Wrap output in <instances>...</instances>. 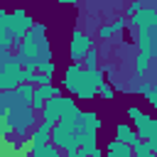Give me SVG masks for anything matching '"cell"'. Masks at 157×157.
Instances as JSON below:
<instances>
[{"instance_id": "6da1fadb", "label": "cell", "mask_w": 157, "mask_h": 157, "mask_svg": "<svg viewBox=\"0 0 157 157\" xmlns=\"http://www.w3.org/2000/svg\"><path fill=\"white\" fill-rule=\"evenodd\" d=\"M15 59L25 71H37L42 64L54 61L52 59V44L47 37H37V34H27L22 39V44L15 47Z\"/></svg>"}, {"instance_id": "7a4b0ae2", "label": "cell", "mask_w": 157, "mask_h": 157, "mask_svg": "<svg viewBox=\"0 0 157 157\" xmlns=\"http://www.w3.org/2000/svg\"><path fill=\"white\" fill-rule=\"evenodd\" d=\"M61 88L66 91V96L78 98V101H93V98L98 96L96 86H93L91 78H88V71H86L81 64H69V66L64 69Z\"/></svg>"}, {"instance_id": "3957f363", "label": "cell", "mask_w": 157, "mask_h": 157, "mask_svg": "<svg viewBox=\"0 0 157 157\" xmlns=\"http://www.w3.org/2000/svg\"><path fill=\"white\" fill-rule=\"evenodd\" d=\"M78 118H81V110L76 115H69L64 120H59L54 128H52V137H49V145H54L56 150H61L64 155L76 150L78 147Z\"/></svg>"}, {"instance_id": "277c9868", "label": "cell", "mask_w": 157, "mask_h": 157, "mask_svg": "<svg viewBox=\"0 0 157 157\" xmlns=\"http://www.w3.org/2000/svg\"><path fill=\"white\" fill-rule=\"evenodd\" d=\"M22 74L25 69L17 64L12 52H2L0 54V93L5 91H15L22 83Z\"/></svg>"}, {"instance_id": "5b68a950", "label": "cell", "mask_w": 157, "mask_h": 157, "mask_svg": "<svg viewBox=\"0 0 157 157\" xmlns=\"http://www.w3.org/2000/svg\"><path fill=\"white\" fill-rule=\"evenodd\" d=\"M7 120L12 125V132L20 137V140H27L32 128H37V113L32 110V105H17L7 113Z\"/></svg>"}, {"instance_id": "8992f818", "label": "cell", "mask_w": 157, "mask_h": 157, "mask_svg": "<svg viewBox=\"0 0 157 157\" xmlns=\"http://www.w3.org/2000/svg\"><path fill=\"white\" fill-rule=\"evenodd\" d=\"M34 17L32 15H27V10H22V7H17V10H12L10 12V34H12V44L17 47V44H22V39L29 34V29L34 27Z\"/></svg>"}, {"instance_id": "52a82bcc", "label": "cell", "mask_w": 157, "mask_h": 157, "mask_svg": "<svg viewBox=\"0 0 157 157\" xmlns=\"http://www.w3.org/2000/svg\"><path fill=\"white\" fill-rule=\"evenodd\" d=\"M91 49H93V39H91L83 29L74 27V29H71V42H69V59H71V64H81L83 56H86Z\"/></svg>"}, {"instance_id": "ba28073f", "label": "cell", "mask_w": 157, "mask_h": 157, "mask_svg": "<svg viewBox=\"0 0 157 157\" xmlns=\"http://www.w3.org/2000/svg\"><path fill=\"white\" fill-rule=\"evenodd\" d=\"M137 54H145L147 59H157V25L150 29H137Z\"/></svg>"}, {"instance_id": "9c48e42d", "label": "cell", "mask_w": 157, "mask_h": 157, "mask_svg": "<svg viewBox=\"0 0 157 157\" xmlns=\"http://www.w3.org/2000/svg\"><path fill=\"white\" fill-rule=\"evenodd\" d=\"M128 25H132L135 29H150L157 25V7H142L135 17L128 20Z\"/></svg>"}, {"instance_id": "30bf717a", "label": "cell", "mask_w": 157, "mask_h": 157, "mask_svg": "<svg viewBox=\"0 0 157 157\" xmlns=\"http://www.w3.org/2000/svg\"><path fill=\"white\" fill-rule=\"evenodd\" d=\"M49 137H52V128H47L44 123H39L37 128H32V132H29L32 150H34V147H44V145H49Z\"/></svg>"}, {"instance_id": "8fae6325", "label": "cell", "mask_w": 157, "mask_h": 157, "mask_svg": "<svg viewBox=\"0 0 157 157\" xmlns=\"http://www.w3.org/2000/svg\"><path fill=\"white\" fill-rule=\"evenodd\" d=\"M125 115L130 118V125L135 128V130H140V128H145L147 125V120L152 118V115H147L142 108H137V105H128L125 108Z\"/></svg>"}, {"instance_id": "7c38bea8", "label": "cell", "mask_w": 157, "mask_h": 157, "mask_svg": "<svg viewBox=\"0 0 157 157\" xmlns=\"http://www.w3.org/2000/svg\"><path fill=\"white\" fill-rule=\"evenodd\" d=\"M115 140H120L125 145H132L137 140V132H135V128L130 123H118L115 125Z\"/></svg>"}, {"instance_id": "4fadbf2b", "label": "cell", "mask_w": 157, "mask_h": 157, "mask_svg": "<svg viewBox=\"0 0 157 157\" xmlns=\"http://www.w3.org/2000/svg\"><path fill=\"white\" fill-rule=\"evenodd\" d=\"M135 132H137V140H142V142H157V120L150 118L147 125L140 128V130H135Z\"/></svg>"}, {"instance_id": "5bb4252c", "label": "cell", "mask_w": 157, "mask_h": 157, "mask_svg": "<svg viewBox=\"0 0 157 157\" xmlns=\"http://www.w3.org/2000/svg\"><path fill=\"white\" fill-rule=\"evenodd\" d=\"M81 120H83L91 130H96V132H101V128H103V120H101V115H98L96 110H81Z\"/></svg>"}, {"instance_id": "9a60e30c", "label": "cell", "mask_w": 157, "mask_h": 157, "mask_svg": "<svg viewBox=\"0 0 157 157\" xmlns=\"http://www.w3.org/2000/svg\"><path fill=\"white\" fill-rule=\"evenodd\" d=\"M15 93L20 96V101H22L25 105H32V98H34V86H29V83H20V86L15 88Z\"/></svg>"}, {"instance_id": "2e32d148", "label": "cell", "mask_w": 157, "mask_h": 157, "mask_svg": "<svg viewBox=\"0 0 157 157\" xmlns=\"http://www.w3.org/2000/svg\"><path fill=\"white\" fill-rule=\"evenodd\" d=\"M150 66H152V59H147L145 54H137V56H135V74H137L140 78L150 71Z\"/></svg>"}, {"instance_id": "e0dca14e", "label": "cell", "mask_w": 157, "mask_h": 157, "mask_svg": "<svg viewBox=\"0 0 157 157\" xmlns=\"http://www.w3.org/2000/svg\"><path fill=\"white\" fill-rule=\"evenodd\" d=\"M81 66L86 69V71H91V69H98V49L93 47L86 56H83V61H81Z\"/></svg>"}, {"instance_id": "ac0fdd59", "label": "cell", "mask_w": 157, "mask_h": 157, "mask_svg": "<svg viewBox=\"0 0 157 157\" xmlns=\"http://www.w3.org/2000/svg\"><path fill=\"white\" fill-rule=\"evenodd\" d=\"M142 7H145V5H142L140 0H132V2H128V5H125V20L135 17V15H137V12L142 10Z\"/></svg>"}, {"instance_id": "d6986e66", "label": "cell", "mask_w": 157, "mask_h": 157, "mask_svg": "<svg viewBox=\"0 0 157 157\" xmlns=\"http://www.w3.org/2000/svg\"><path fill=\"white\" fill-rule=\"evenodd\" d=\"M12 135V125L7 120V113H0V137H10Z\"/></svg>"}, {"instance_id": "ffe728a7", "label": "cell", "mask_w": 157, "mask_h": 157, "mask_svg": "<svg viewBox=\"0 0 157 157\" xmlns=\"http://www.w3.org/2000/svg\"><path fill=\"white\" fill-rule=\"evenodd\" d=\"M98 96H101L103 101H113V98H115V91H113L110 83H103V86L98 88Z\"/></svg>"}, {"instance_id": "44dd1931", "label": "cell", "mask_w": 157, "mask_h": 157, "mask_svg": "<svg viewBox=\"0 0 157 157\" xmlns=\"http://www.w3.org/2000/svg\"><path fill=\"white\" fill-rule=\"evenodd\" d=\"M98 39H103V42L113 39V27H110V25H101V27H98Z\"/></svg>"}, {"instance_id": "7402d4cb", "label": "cell", "mask_w": 157, "mask_h": 157, "mask_svg": "<svg viewBox=\"0 0 157 157\" xmlns=\"http://www.w3.org/2000/svg\"><path fill=\"white\" fill-rule=\"evenodd\" d=\"M110 27H113V34H120V32L128 27V20H125V17H118V20L110 22Z\"/></svg>"}, {"instance_id": "603a6c76", "label": "cell", "mask_w": 157, "mask_h": 157, "mask_svg": "<svg viewBox=\"0 0 157 157\" xmlns=\"http://www.w3.org/2000/svg\"><path fill=\"white\" fill-rule=\"evenodd\" d=\"M56 71V64L54 61H47V64H42L39 69H37V74H42V76H52Z\"/></svg>"}, {"instance_id": "cb8c5ba5", "label": "cell", "mask_w": 157, "mask_h": 157, "mask_svg": "<svg viewBox=\"0 0 157 157\" xmlns=\"http://www.w3.org/2000/svg\"><path fill=\"white\" fill-rule=\"evenodd\" d=\"M130 147H132V155H145V152H150V150H147V142H142V140H135Z\"/></svg>"}, {"instance_id": "d4e9b609", "label": "cell", "mask_w": 157, "mask_h": 157, "mask_svg": "<svg viewBox=\"0 0 157 157\" xmlns=\"http://www.w3.org/2000/svg\"><path fill=\"white\" fill-rule=\"evenodd\" d=\"M137 86H140V76L132 74V76H130V83L125 86V91H128V93H137Z\"/></svg>"}, {"instance_id": "484cf974", "label": "cell", "mask_w": 157, "mask_h": 157, "mask_svg": "<svg viewBox=\"0 0 157 157\" xmlns=\"http://www.w3.org/2000/svg\"><path fill=\"white\" fill-rule=\"evenodd\" d=\"M29 32L37 34V37H47V25H44V22H34V27H32Z\"/></svg>"}, {"instance_id": "4316f807", "label": "cell", "mask_w": 157, "mask_h": 157, "mask_svg": "<svg viewBox=\"0 0 157 157\" xmlns=\"http://www.w3.org/2000/svg\"><path fill=\"white\" fill-rule=\"evenodd\" d=\"M150 91H152V83H150V81H140V86H137V96H142V98H145Z\"/></svg>"}, {"instance_id": "83f0119b", "label": "cell", "mask_w": 157, "mask_h": 157, "mask_svg": "<svg viewBox=\"0 0 157 157\" xmlns=\"http://www.w3.org/2000/svg\"><path fill=\"white\" fill-rule=\"evenodd\" d=\"M0 157H22V155H20V150H17V142H12V145H10Z\"/></svg>"}, {"instance_id": "f1b7e54d", "label": "cell", "mask_w": 157, "mask_h": 157, "mask_svg": "<svg viewBox=\"0 0 157 157\" xmlns=\"http://www.w3.org/2000/svg\"><path fill=\"white\" fill-rule=\"evenodd\" d=\"M145 101H147V105H150L152 110H157V91H150V93L145 96Z\"/></svg>"}, {"instance_id": "f546056e", "label": "cell", "mask_w": 157, "mask_h": 157, "mask_svg": "<svg viewBox=\"0 0 157 157\" xmlns=\"http://www.w3.org/2000/svg\"><path fill=\"white\" fill-rule=\"evenodd\" d=\"M64 157H88V150H83V147H76V150H71V152H66Z\"/></svg>"}, {"instance_id": "4dcf8cb0", "label": "cell", "mask_w": 157, "mask_h": 157, "mask_svg": "<svg viewBox=\"0 0 157 157\" xmlns=\"http://www.w3.org/2000/svg\"><path fill=\"white\" fill-rule=\"evenodd\" d=\"M88 157H105V152H103V147H93V150H88Z\"/></svg>"}, {"instance_id": "1f68e13d", "label": "cell", "mask_w": 157, "mask_h": 157, "mask_svg": "<svg viewBox=\"0 0 157 157\" xmlns=\"http://www.w3.org/2000/svg\"><path fill=\"white\" fill-rule=\"evenodd\" d=\"M10 145H12V140H10V137H0V155H2Z\"/></svg>"}, {"instance_id": "d6a6232c", "label": "cell", "mask_w": 157, "mask_h": 157, "mask_svg": "<svg viewBox=\"0 0 157 157\" xmlns=\"http://www.w3.org/2000/svg\"><path fill=\"white\" fill-rule=\"evenodd\" d=\"M101 71H103V74H113V71H115V66H113V64H103V66H101Z\"/></svg>"}, {"instance_id": "836d02e7", "label": "cell", "mask_w": 157, "mask_h": 157, "mask_svg": "<svg viewBox=\"0 0 157 157\" xmlns=\"http://www.w3.org/2000/svg\"><path fill=\"white\" fill-rule=\"evenodd\" d=\"M132 157H152V152H145V155H132Z\"/></svg>"}, {"instance_id": "e575fe53", "label": "cell", "mask_w": 157, "mask_h": 157, "mask_svg": "<svg viewBox=\"0 0 157 157\" xmlns=\"http://www.w3.org/2000/svg\"><path fill=\"white\" fill-rule=\"evenodd\" d=\"M152 91H157V78H155V81H152Z\"/></svg>"}, {"instance_id": "d590c367", "label": "cell", "mask_w": 157, "mask_h": 157, "mask_svg": "<svg viewBox=\"0 0 157 157\" xmlns=\"http://www.w3.org/2000/svg\"><path fill=\"white\" fill-rule=\"evenodd\" d=\"M152 69H155V71H157V61H155V64H152Z\"/></svg>"}, {"instance_id": "8d00e7d4", "label": "cell", "mask_w": 157, "mask_h": 157, "mask_svg": "<svg viewBox=\"0 0 157 157\" xmlns=\"http://www.w3.org/2000/svg\"><path fill=\"white\" fill-rule=\"evenodd\" d=\"M152 157H157V150H155V152H152Z\"/></svg>"}]
</instances>
